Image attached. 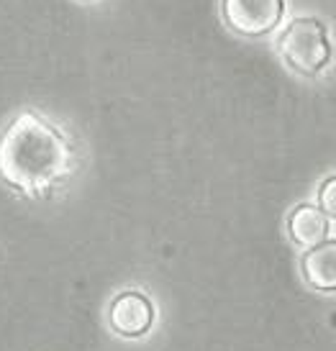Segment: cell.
Masks as SVG:
<instances>
[{"instance_id": "6da1fadb", "label": "cell", "mask_w": 336, "mask_h": 351, "mask_svg": "<svg viewBox=\"0 0 336 351\" xmlns=\"http://www.w3.org/2000/svg\"><path fill=\"white\" fill-rule=\"evenodd\" d=\"M69 172V147L57 128L23 113L0 136V177L26 195H47Z\"/></svg>"}, {"instance_id": "7a4b0ae2", "label": "cell", "mask_w": 336, "mask_h": 351, "mask_svg": "<svg viewBox=\"0 0 336 351\" xmlns=\"http://www.w3.org/2000/svg\"><path fill=\"white\" fill-rule=\"evenodd\" d=\"M277 47L287 64L306 77L318 75L331 59L326 26L318 19H296L283 31Z\"/></svg>"}, {"instance_id": "3957f363", "label": "cell", "mask_w": 336, "mask_h": 351, "mask_svg": "<svg viewBox=\"0 0 336 351\" xmlns=\"http://www.w3.org/2000/svg\"><path fill=\"white\" fill-rule=\"evenodd\" d=\"M224 19L241 36H265L283 21V0H224Z\"/></svg>"}, {"instance_id": "277c9868", "label": "cell", "mask_w": 336, "mask_h": 351, "mask_svg": "<svg viewBox=\"0 0 336 351\" xmlns=\"http://www.w3.org/2000/svg\"><path fill=\"white\" fill-rule=\"evenodd\" d=\"M108 323L123 339H139V336L149 333V328L154 326V305L147 295L136 293V290L121 293L110 302Z\"/></svg>"}, {"instance_id": "5b68a950", "label": "cell", "mask_w": 336, "mask_h": 351, "mask_svg": "<svg viewBox=\"0 0 336 351\" xmlns=\"http://www.w3.org/2000/svg\"><path fill=\"white\" fill-rule=\"evenodd\" d=\"M290 239L303 249L324 244L328 236V215L316 205H298L287 221Z\"/></svg>"}, {"instance_id": "8992f818", "label": "cell", "mask_w": 336, "mask_h": 351, "mask_svg": "<svg viewBox=\"0 0 336 351\" xmlns=\"http://www.w3.org/2000/svg\"><path fill=\"white\" fill-rule=\"evenodd\" d=\"M300 264H303V277L313 290L336 293V241H324L308 249Z\"/></svg>"}, {"instance_id": "52a82bcc", "label": "cell", "mask_w": 336, "mask_h": 351, "mask_svg": "<svg viewBox=\"0 0 336 351\" xmlns=\"http://www.w3.org/2000/svg\"><path fill=\"white\" fill-rule=\"evenodd\" d=\"M318 205L328 218H336V177H328L318 190Z\"/></svg>"}]
</instances>
